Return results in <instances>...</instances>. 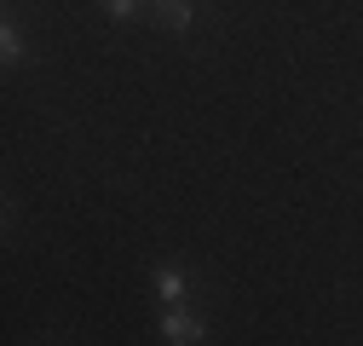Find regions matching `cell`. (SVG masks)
Wrapping results in <instances>:
<instances>
[{
	"label": "cell",
	"mask_w": 363,
	"mask_h": 346,
	"mask_svg": "<svg viewBox=\"0 0 363 346\" xmlns=\"http://www.w3.org/2000/svg\"><path fill=\"white\" fill-rule=\"evenodd\" d=\"M162 340H167V346H202V323H196L185 306H167V312H162Z\"/></svg>",
	"instance_id": "obj_1"
},
{
	"label": "cell",
	"mask_w": 363,
	"mask_h": 346,
	"mask_svg": "<svg viewBox=\"0 0 363 346\" xmlns=\"http://www.w3.org/2000/svg\"><path fill=\"white\" fill-rule=\"evenodd\" d=\"M150 6H156V23L173 29V35H179V29H191V18H196V12H191V0H150Z\"/></svg>",
	"instance_id": "obj_2"
},
{
	"label": "cell",
	"mask_w": 363,
	"mask_h": 346,
	"mask_svg": "<svg viewBox=\"0 0 363 346\" xmlns=\"http://www.w3.org/2000/svg\"><path fill=\"white\" fill-rule=\"evenodd\" d=\"M156 294L167 300V306H185V272H179V266H162V272H156Z\"/></svg>",
	"instance_id": "obj_3"
},
{
	"label": "cell",
	"mask_w": 363,
	"mask_h": 346,
	"mask_svg": "<svg viewBox=\"0 0 363 346\" xmlns=\"http://www.w3.org/2000/svg\"><path fill=\"white\" fill-rule=\"evenodd\" d=\"M0 58L6 64H18L23 58V29H18V18L6 12V23H0Z\"/></svg>",
	"instance_id": "obj_4"
},
{
	"label": "cell",
	"mask_w": 363,
	"mask_h": 346,
	"mask_svg": "<svg viewBox=\"0 0 363 346\" xmlns=\"http://www.w3.org/2000/svg\"><path fill=\"white\" fill-rule=\"evenodd\" d=\"M99 6H104L110 18H133V12H139V0H99Z\"/></svg>",
	"instance_id": "obj_5"
}]
</instances>
